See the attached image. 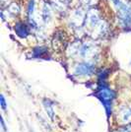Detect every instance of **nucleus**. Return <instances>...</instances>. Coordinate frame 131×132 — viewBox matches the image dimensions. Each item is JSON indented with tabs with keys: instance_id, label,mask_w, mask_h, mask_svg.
I'll use <instances>...</instances> for the list:
<instances>
[{
	"instance_id": "18",
	"label": "nucleus",
	"mask_w": 131,
	"mask_h": 132,
	"mask_svg": "<svg viewBox=\"0 0 131 132\" xmlns=\"http://www.w3.org/2000/svg\"><path fill=\"white\" fill-rule=\"evenodd\" d=\"M120 132H131V130L129 128H123V129H121Z\"/></svg>"
},
{
	"instance_id": "12",
	"label": "nucleus",
	"mask_w": 131,
	"mask_h": 132,
	"mask_svg": "<svg viewBox=\"0 0 131 132\" xmlns=\"http://www.w3.org/2000/svg\"><path fill=\"white\" fill-rule=\"evenodd\" d=\"M120 116H121V120L124 123L131 122V110L128 108H125L120 111Z\"/></svg>"
},
{
	"instance_id": "1",
	"label": "nucleus",
	"mask_w": 131,
	"mask_h": 132,
	"mask_svg": "<svg viewBox=\"0 0 131 132\" xmlns=\"http://www.w3.org/2000/svg\"><path fill=\"white\" fill-rule=\"evenodd\" d=\"M84 26L86 27V30H88V33L97 39L104 38L109 34L108 23L102 19L99 10L95 8H91L87 12L86 22Z\"/></svg>"
},
{
	"instance_id": "11",
	"label": "nucleus",
	"mask_w": 131,
	"mask_h": 132,
	"mask_svg": "<svg viewBox=\"0 0 131 132\" xmlns=\"http://www.w3.org/2000/svg\"><path fill=\"white\" fill-rule=\"evenodd\" d=\"M7 14L9 15H12V16H16L20 13V7L19 5L15 3V2H12L11 4L7 6Z\"/></svg>"
},
{
	"instance_id": "2",
	"label": "nucleus",
	"mask_w": 131,
	"mask_h": 132,
	"mask_svg": "<svg viewBox=\"0 0 131 132\" xmlns=\"http://www.w3.org/2000/svg\"><path fill=\"white\" fill-rule=\"evenodd\" d=\"M114 5L117 8V18L120 26L126 29H131V7L122 3L120 0H117L114 2Z\"/></svg>"
},
{
	"instance_id": "8",
	"label": "nucleus",
	"mask_w": 131,
	"mask_h": 132,
	"mask_svg": "<svg viewBox=\"0 0 131 132\" xmlns=\"http://www.w3.org/2000/svg\"><path fill=\"white\" fill-rule=\"evenodd\" d=\"M14 29H15V32H16L17 36L20 37V38H27L28 36H29V33H30L29 27H28L25 23L23 22L17 23Z\"/></svg>"
},
{
	"instance_id": "13",
	"label": "nucleus",
	"mask_w": 131,
	"mask_h": 132,
	"mask_svg": "<svg viewBox=\"0 0 131 132\" xmlns=\"http://www.w3.org/2000/svg\"><path fill=\"white\" fill-rule=\"evenodd\" d=\"M47 54V48L46 47H37L33 50V56L36 58H43L45 57V55Z\"/></svg>"
},
{
	"instance_id": "6",
	"label": "nucleus",
	"mask_w": 131,
	"mask_h": 132,
	"mask_svg": "<svg viewBox=\"0 0 131 132\" xmlns=\"http://www.w3.org/2000/svg\"><path fill=\"white\" fill-rule=\"evenodd\" d=\"M95 71H96L95 64L92 62H89V61L81 62V63L77 64L74 68V73L78 76H82V77L91 76L95 73Z\"/></svg>"
},
{
	"instance_id": "5",
	"label": "nucleus",
	"mask_w": 131,
	"mask_h": 132,
	"mask_svg": "<svg viewBox=\"0 0 131 132\" xmlns=\"http://www.w3.org/2000/svg\"><path fill=\"white\" fill-rule=\"evenodd\" d=\"M79 54L82 56L83 58H86L91 62V59H95L99 54V48L96 44H91V43H86L81 45L80 48V53Z\"/></svg>"
},
{
	"instance_id": "17",
	"label": "nucleus",
	"mask_w": 131,
	"mask_h": 132,
	"mask_svg": "<svg viewBox=\"0 0 131 132\" xmlns=\"http://www.w3.org/2000/svg\"><path fill=\"white\" fill-rule=\"evenodd\" d=\"M0 102H1V106H2V109H3V110H5L6 109V102H5V98H4V96H3V95H1V97H0Z\"/></svg>"
},
{
	"instance_id": "16",
	"label": "nucleus",
	"mask_w": 131,
	"mask_h": 132,
	"mask_svg": "<svg viewBox=\"0 0 131 132\" xmlns=\"http://www.w3.org/2000/svg\"><path fill=\"white\" fill-rule=\"evenodd\" d=\"M107 76H108V70H103V71L100 72V74H99V79L100 80H104Z\"/></svg>"
},
{
	"instance_id": "10",
	"label": "nucleus",
	"mask_w": 131,
	"mask_h": 132,
	"mask_svg": "<svg viewBox=\"0 0 131 132\" xmlns=\"http://www.w3.org/2000/svg\"><path fill=\"white\" fill-rule=\"evenodd\" d=\"M51 16H52V12H51V8L49 4L44 2L43 4V8H42V17L44 23H48L51 20Z\"/></svg>"
},
{
	"instance_id": "4",
	"label": "nucleus",
	"mask_w": 131,
	"mask_h": 132,
	"mask_svg": "<svg viewBox=\"0 0 131 132\" xmlns=\"http://www.w3.org/2000/svg\"><path fill=\"white\" fill-rule=\"evenodd\" d=\"M86 16H87V12L85 11L82 7L73 10L71 15H70L71 26L76 30L82 29V27L85 25V22H86Z\"/></svg>"
},
{
	"instance_id": "3",
	"label": "nucleus",
	"mask_w": 131,
	"mask_h": 132,
	"mask_svg": "<svg viewBox=\"0 0 131 132\" xmlns=\"http://www.w3.org/2000/svg\"><path fill=\"white\" fill-rule=\"evenodd\" d=\"M95 95L102 101L104 109L107 110V113L109 116L111 112V103L115 98V93L107 85H100Z\"/></svg>"
},
{
	"instance_id": "7",
	"label": "nucleus",
	"mask_w": 131,
	"mask_h": 132,
	"mask_svg": "<svg viewBox=\"0 0 131 132\" xmlns=\"http://www.w3.org/2000/svg\"><path fill=\"white\" fill-rule=\"evenodd\" d=\"M65 36L62 32H58L56 33V35L54 36V39H53V47L54 50H62L64 48V45H65Z\"/></svg>"
},
{
	"instance_id": "15",
	"label": "nucleus",
	"mask_w": 131,
	"mask_h": 132,
	"mask_svg": "<svg viewBox=\"0 0 131 132\" xmlns=\"http://www.w3.org/2000/svg\"><path fill=\"white\" fill-rule=\"evenodd\" d=\"M80 1L82 2L83 5L85 6H92L98 2V0H80Z\"/></svg>"
},
{
	"instance_id": "14",
	"label": "nucleus",
	"mask_w": 131,
	"mask_h": 132,
	"mask_svg": "<svg viewBox=\"0 0 131 132\" xmlns=\"http://www.w3.org/2000/svg\"><path fill=\"white\" fill-rule=\"evenodd\" d=\"M44 109L46 110V112L48 113V116H50V118H53V116H54V110H53V105H52V103L48 101V100H44Z\"/></svg>"
},
{
	"instance_id": "9",
	"label": "nucleus",
	"mask_w": 131,
	"mask_h": 132,
	"mask_svg": "<svg viewBox=\"0 0 131 132\" xmlns=\"http://www.w3.org/2000/svg\"><path fill=\"white\" fill-rule=\"evenodd\" d=\"M50 2H51L50 4L58 12H64L69 6L71 0H50Z\"/></svg>"
}]
</instances>
